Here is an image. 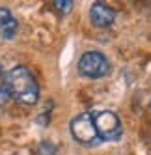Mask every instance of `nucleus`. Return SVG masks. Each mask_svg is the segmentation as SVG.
<instances>
[{
    "label": "nucleus",
    "instance_id": "10",
    "mask_svg": "<svg viewBox=\"0 0 151 155\" xmlns=\"http://www.w3.org/2000/svg\"><path fill=\"white\" fill-rule=\"evenodd\" d=\"M149 107H151V103H149Z\"/></svg>",
    "mask_w": 151,
    "mask_h": 155
},
{
    "label": "nucleus",
    "instance_id": "6",
    "mask_svg": "<svg viewBox=\"0 0 151 155\" xmlns=\"http://www.w3.org/2000/svg\"><path fill=\"white\" fill-rule=\"evenodd\" d=\"M17 21L13 17V13L8 8H0V38L2 39H11L17 34Z\"/></svg>",
    "mask_w": 151,
    "mask_h": 155
},
{
    "label": "nucleus",
    "instance_id": "9",
    "mask_svg": "<svg viewBox=\"0 0 151 155\" xmlns=\"http://www.w3.org/2000/svg\"><path fill=\"white\" fill-rule=\"evenodd\" d=\"M36 151H37V155H56V146L45 140V142H41L37 146Z\"/></svg>",
    "mask_w": 151,
    "mask_h": 155
},
{
    "label": "nucleus",
    "instance_id": "4",
    "mask_svg": "<svg viewBox=\"0 0 151 155\" xmlns=\"http://www.w3.org/2000/svg\"><path fill=\"white\" fill-rule=\"evenodd\" d=\"M93 121H95V129L99 133V138L101 140H117L121 137V121L117 118L116 112H110V110H103V112H97L93 116Z\"/></svg>",
    "mask_w": 151,
    "mask_h": 155
},
{
    "label": "nucleus",
    "instance_id": "7",
    "mask_svg": "<svg viewBox=\"0 0 151 155\" xmlns=\"http://www.w3.org/2000/svg\"><path fill=\"white\" fill-rule=\"evenodd\" d=\"M9 86H8V75L4 71V68L0 65V107H4L9 101Z\"/></svg>",
    "mask_w": 151,
    "mask_h": 155
},
{
    "label": "nucleus",
    "instance_id": "5",
    "mask_svg": "<svg viewBox=\"0 0 151 155\" xmlns=\"http://www.w3.org/2000/svg\"><path fill=\"white\" fill-rule=\"evenodd\" d=\"M114 19H116V13H114V9L108 4L101 2V0L92 4V8H90V21L93 23V26L108 28V26H112Z\"/></svg>",
    "mask_w": 151,
    "mask_h": 155
},
{
    "label": "nucleus",
    "instance_id": "3",
    "mask_svg": "<svg viewBox=\"0 0 151 155\" xmlns=\"http://www.w3.org/2000/svg\"><path fill=\"white\" fill-rule=\"evenodd\" d=\"M71 135L73 138L84 144V146H93L97 144L99 138V133L95 129V121H93V114L90 112H82L77 118H73L71 121Z\"/></svg>",
    "mask_w": 151,
    "mask_h": 155
},
{
    "label": "nucleus",
    "instance_id": "1",
    "mask_svg": "<svg viewBox=\"0 0 151 155\" xmlns=\"http://www.w3.org/2000/svg\"><path fill=\"white\" fill-rule=\"evenodd\" d=\"M9 95L21 105H36L39 99V86L26 68L15 65L8 71Z\"/></svg>",
    "mask_w": 151,
    "mask_h": 155
},
{
    "label": "nucleus",
    "instance_id": "2",
    "mask_svg": "<svg viewBox=\"0 0 151 155\" xmlns=\"http://www.w3.org/2000/svg\"><path fill=\"white\" fill-rule=\"evenodd\" d=\"M79 73L88 79H103L110 73V62L99 51H88L79 60Z\"/></svg>",
    "mask_w": 151,
    "mask_h": 155
},
{
    "label": "nucleus",
    "instance_id": "8",
    "mask_svg": "<svg viewBox=\"0 0 151 155\" xmlns=\"http://www.w3.org/2000/svg\"><path fill=\"white\" fill-rule=\"evenodd\" d=\"M52 6L56 8L60 15H67L73 9V0H52Z\"/></svg>",
    "mask_w": 151,
    "mask_h": 155
}]
</instances>
